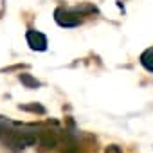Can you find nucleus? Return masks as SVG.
Here are the masks:
<instances>
[{
    "instance_id": "7",
    "label": "nucleus",
    "mask_w": 153,
    "mask_h": 153,
    "mask_svg": "<svg viewBox=\"0 0 153 153\" xmlns=\"http://www.w3.org/2000/svg\"><path fill=\"white\" fill-rule=\"evenodd\" d=\"M20 108H24V110H33V112H38V114H43V112H45V108H43V106H38V105H33V106H20Z\"/></svg>"
},
{
    "instance_id": "3",
    "label": "nucleus",
    "mask_w": 153,
    "mask_h": 153,
    "mask_svg": "<svg viewBox=\"0 0 153 153\" xmlns=\"http://www.w3.org/2000/svg\"><path fill=\"white\" fill-rule=\"evenodd\" d=\"M36 137L34 135H31V133H13L9 139H7V142L11 144V146H15V148H27V146H33V144H36Z\"/></svg>"
},
{
    "instance_id": "6",
    "label": "nucleus",
    "mask_w": 153,
    "mask_h": 153,
    "mask_svg": "<svg viewBox=\"0 0 153 153\" xmlns=\"http://www.w3.org/2000/svg\"><path fill=\"white\" fill-rule=\"evenodd\" d=\"M38 140H40V144L45 146V148H54V146H56V137L51 135V133H42V137H40Z\"/></svg>"
},
{
    "instance_id": "8",
    "label": "nucleus",
    "mask_w": 153,
    "mask_h": 153,
    "mask_svg": "<svg viewBox=\"0 0 153 153\" xmlns=\"http://www.w3.org/2000/svg\"><path fill=\"white\" fill-rule=\"evenodd\" d=\"M65 153H78V151H76V149H67Z\"/></svg>"
},
{
    "instance_id": "1",
    "label": "nucleus",
    "mask_w": 153,
    "mask_h": 153,
    "mask_svg": "<svg viewBox=\"0 0 153 153\" xmlns=\"http://www.w3.org/2000/svg\"><path fill=\"white\" fill-rule=\"evenodd\" d=\"M54 20L58 25L61 27H76L81 24V15L74 9H63V7H58L54 11Z\"/></svg>"
},
{
    "instance_id": "4",
    "label": "nucleus",
    "mask_w": 153,
    "mask_h": 153,
    "mask_svg": "<svg viewBox=\"0 0 153 153\" xmlns=\"http://www.w3.org/2000/svg\"><path fill=\"white\" fill-rule=\"evenodd\" d=\"M140 63H142V67H144L146 70L153 72V49H148V51L142 52V56H140Z\"/></svg>"
},
{
    "instance_id": "2",
    "label": "nucleus",
    "mask_w": 153,
    "mask_h": 153,
    "mask_svg": "<svg viewBox=\"0 0 153 153\" xmlns=\"http://www.w3.org/2000/svg\"><path fill=\"white\" fill-rule=\"evenodd\" d=\"M25 38H27V43L33 51H47V36L43 33L31 29V31H27Z\"/></svg>"
},
{
    "instance_id": "5",
    "label": "nucleus",
    "mask_w": 153,
    "mask_h": 153,
    "mask_svg": "<svg viewBox=\"0 0 153 153\" xmlns=\"http://www.w3.org/2000/svg\"><path fill=\"white\" fill-rule=\"evenodd\" d=\"M18 79H20L27 88H38V87H40V81L34 79L31 74H20V76H18Z\"/></svg>"
}]
</instances>
